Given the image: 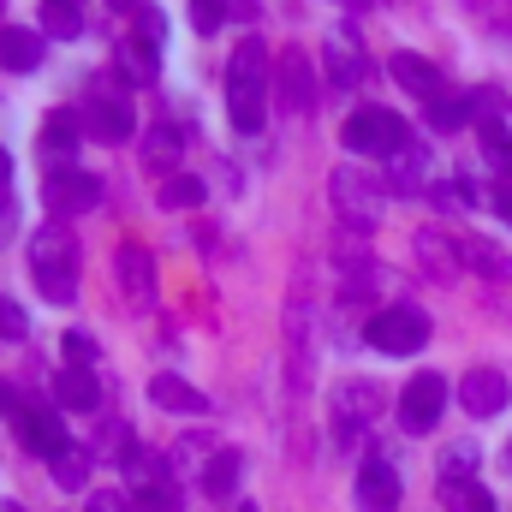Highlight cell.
<instances>
[{
  "instance_id": "6da1fadb",
  "label": "cell",
  "mask_w": 512,
  "mask_h": 512,
  "mask_svg": "<svg viewBox=\"0 0 512 512\" xmlns=\"http://www.w3.org/2000/svg\"><path fill=\"white\" fill-rule=\"evenodd\" d=\"M268 48H262V36H245L239 48H233V60H227V120L233 131H262L268 120Z\"/></svg>"
},
{
  "instance_id": "7a4b0ae2",
  "label": "cell",
  "mask_w": 512,
  "mask_h": 512,
  "mask_svg": "<svg viewBox=\"0 0 512 512\" xmlns=\"http://www.w3.org/2000/svg\"><path fill=\"white\" fill-rule=\"evenodd\" d=\"M30 274H36V292L48 304H72L78 292V239L66 233V221H48L30 233Z\"/></svg>"
},
{
  "instance_id": "3957f363",
  "label": "cell",
  "mask_w": 512,
  "mask_h": 512,
  "mask_svg": "<svg viewBox=\"0 0 512 512\" xmlns=\"http://www.w3.org/2000/svg\"><path fill=\"white\" fill-rule=\"evenodd\" d=\"M78 126H84V137H96V143H126L131 131H137L131 96L114 78H90V90L78 102Z\"/></svg>"
},
{
  "instance_id": "277c9868",
  "label": "cell",
  "mask_w": 512,
  "mask_h": 512,
  "mask_svg": "<svg viewBox=\"0 0 512 512\" xmlns=\"http://www.w3.org/2000/svg\"><path fill=\"white\" fill-rule=\"evenodd\" d=\"M364 340H370L376 352H387V358H411V352L429 346V316H423L417 304H393L382 316H370Z\"/></svg>"
},
{
  "instance_id": "5b68a950",
  "label": "cell",
  "mask_w": 512,
  "mask_h": 512,
  "mask_svg": "<svg viewBox=\"0 0 512 512\" xmlns=\"http://www.w3.org/2000/svg\"><path fill=\"white\" fill-rule=\"evenodd\" d=\"M340 143H346L352 155H399V149H405V126H399V114H387V108H358V114L340 126Z\"/></svg>"
},
{
  "instance_id": "8992f818",
  "label": "cell",
  "mask_w": 512,
  "mask_h": 512,
  "mask_svg": "<svg viewBox=\"0 0 512 512\" xmlns=\"http://www.w3.org/2000/svg\"><path fill=\"white\" fill-rule=\"evenodd\" d=\"M441 411H447V376H435V370H417L405 393H399V423L411 429V435H429L435 423H441Z\"/></svg>"
},
{
  "instance_id": "52a82bcc",
  "label": "cell",
  "mask_w": 512,
  "mask_h": 512,
  "mask_svg": "<svg viewBox=\"0 0 512 512\" xmlns=\"http://www.w3.org/2000/svg\"><path fill=\"white\" fill-rule=\"evenodd\" d=\"M12 429H18V447L36 453V459H54V453L72 447V441H66V423H60L54 405H24V411H12Z\"/></svg>"
},
{
  "instance_id": "ba28073f",
  "label": "cell",
  "mask_w": 512,
  "mask_h": 512,
  "mask_svg": "<svg viewBox=\"0 0 512 512\" xmlns=\"http://www.w3.org/2000/svg\"><path fill=\"white\" fill-rule=\"evenodd\" d=\"M42 197L60 215H90V209H102V179L96 173H78V167H54L48 185H42Z\"/></svg>"
},
{
  "instance_id": "9c48e42d",
  "label": "cell",
  "mask_w": 512,
  "mask_h": 512,
  "mask_svg": "<svg viewBox=\"0 0 512 512\" xmlns=\"http://www.w3.org/2000/svg\"><path fill=\"white\" fill-rule=\"evenodd\" d=\"M310 66L316 60H304V48H286L280 54V66H274V78H280V90H274L280 114H310V102H316V72Z\"/></svg>"
},
{
  "instance_id": "30bf717a",
  "label": "cell",
  "mask_w": 512,
  "mask_h": 512,
  "mask_svg": "<svg viewBox=\"0 0 512 512\" xmlns=\"http://www.w3.org/2000/svg\"><path fill=\"white\" fill-rule=\"evenodd\" d=\"M334 203H340V215H346V221L376 227L387 197H382V185H370L364 173H352V167H346V173H334Z\"/></svg>"
},
{
  "instance_id": "8fae6325",
  "label": "cell",
  "mask_w": 512,
  "mask_h": 512,
  "mask_svg": "<svg viewBox=\"0 0 512 512\" xmlns=\"http://www.w3.org/2000/svg\"><path fill=\"white\" fill-rule=\"evenodd\" d=\"M387 72H393V84H399L405 96H417V102H429V108L441 102V84H447V78H441V66H435V60H423V54L399 48V54L387 60Z\"/></svg>"
},
{
  "instance_id": "7c38bea8",
  "label": "cell",
  "mask_w": 512,
  "mask_h": 512,
  "mask_svg": "<svg viewBox=\"0 0 512 512\" xmlns=\"http://www.w3.org/2000/svg\"><path fill=\"white\" fill-rule=\"evenodd\" d=\"M78 137H84V126H78V108H54V114H48V126H42V137H36V149H42L48 173H54V167H72Z\"/></svg>"
},
{
  "instance_id": "4fadbf2b",
  "label": "cell",
  "mask_w": 512,
  "mask_h": 512,
  "mask_svg": "<svg viewBox=\"0 0 512 512\" xmlns=\"http://www.w3.org/2000/svg\"><path fill=\"white\" fill-rule=\"evenodd\" d=\"M399 495H405V489H399V471L387 465L382 453H370L364 471H358V501H364V512H393Z\"/></svg>"
},
{
  "instance_id": "5bb4252c",
  "label": "cell",
  "mask_w": 512,
  "mask_h": 512,
  "mask_svg": "<svg viewBox=\"0 0 512 512\" xmlns=\"http://www.w3.org/2000/svg\"><path fill=\"white\" fill-rule=\"evenodd\" d=\"M512 387L501 370H471L465 382H459V405L471 411V417H495V411H507Z\"/></svg>"
},
{
  "instance_id": "9a60e30c",
  "label": "cell",
  "mask_w": 512,
  "mask_h": 512,
  "mask_svg": "<svg viewBox=\"0 0 512 512\" xmlns=\"http://www.w3.org/2000/svg\"><path fill=\"white\" fill-rule=\"evenodd\" d=\"M411 251L423 256V268H429L435 280H453V274L465 268V251H459V239H447L441 227H423V233L411 239Z\"/></svg>"
},
{
  "instance_id": "2e32d148",
  "label": "cell",
  "mask_w": 512,
  "mask_h": 512,
  "mask_svg": "<svg viewBox=\"0 0 512 512\" xmlns=\"http://www.w3.org/2000/svg\"><path fill=\"white\" fill-rule=\"evenodd\" d=\"M0 66H6V72H18V78H24V72H36V66H42V36H36V30L6 24V30H0Z\"/></svg>"
},
{
  "instance_id": "e0dca14e",
  "label": "cell",
  "mask_w": 512,
  "mask_h": 512,
  "mask_svg": "<svg viewBox=\"0 0 512 512\" xmlns=\"http://www.w3.org/2000/svg\"><path fill=\"white\" fill-rule=\"evenodd\" d=\"M239 471H245V453H239V447H215L209 465H203V495H209V501L233 495V489H239Z\"/></svg>"
},
{
  "instance_id": "ac0fdd59",
  "label": "cell",
  "mask_w": 512,
  "mask_h": 512,
  "mask_svg": "<svg viewBox=\"0 0 512 512\" xmlns=\"http://www.w3.org/2000/svg\"><path fill=\"white\" fill-rule=\"evenodd\" d=\"M54 399H60L66 411H96V405H102V387H96L90 370H66V364H60V376H54Z\"/></svg>"
},
{
  "instance_id": "d6986e66",
  "label": "cell",
  "mask_w": 512,
  "mask_h": 512,
  "mask_svg": "<svg viewBox=\"0 0 512 512\" xmlns=\"http://www.w3.org/2000/svg\"><path fill=\"white\" fill-rule=\"evenodd\" d=\"M179 143H185V131L173 126V120H161V126L143 137V161H149L161 179H173V167H179Z\"/></svg>"
},
{
  "instance_id": "ffe728a7",
  "label": "cell",
  "mask_w": 512,
  "mask_h": 512,
  "mask_svg": "<svg viewBox=\"0 0 512 512\" xmlns=\"http://www.w3.org/2000/svg\"><path fill=\"white\" fill-rule=\"evenodd\" d=\"M114 262H120V280H126L131 304H149V298H155V268H149V251H143V245H126Z\"/></svg>"
},
{
  "instance_id": "44dd1931",
  "label": "cell",
  "mask_w": 512,
  "mask_h": 512,
  "mask_svg": "<svg viewBox=\"0 0 512 512\" xmlns=\"http://www.w3.org/2000/svg\"><path fill=\"white\" fill-rule=\"evenodd\" d=\"M149 399H155L161 411H185V417L209 411V399H203L191 382H179V376H155V382H149Z\"/></svg>"
},
{
  "instance_id": "7402d4cb",
  "label": "cell",
  "mask_w": 512,
  "mask_h": 512,
  "mask_svg": "<svg viewBox=\"0 0 512 512\" xmlns=\"http://www.w3.org/2000/svg\"><path fill=\"white\" fill-rule=\"evenodd\" d=\"M477 137H483V155H489V167H495L501 179H512V137H507V120H501V114H483V120H477Z\"/></svg>"
},
{
  "instance_id": "603a6c76",
  "label": "cell",
  "mask_w": 512,
  "mask_h": 512,
  "mask_svg": "<svg viewBox=\"0 0 512 512\" xmlns=\"http://www.w3.org/2000/svg\"><path fill=\"white\" fill-rule=\"evenodd\" d=\"M459 251L465 262L477 268V274H489V280H512V256L501 245H489V239H459Z\"/></svg>"
},
{
  "instance_id": "cb8c5ba5",
  "label": "cell",
  "mask_w": 512,
  "mask_h": 512,
  "mask_svg": "<svg viewBox=\"0 0 512 512\" xmlns=\"http://www.w3.org/2000/svg\"><path fill=\"white\" fill-rule=\"evenodd\" d=\"M114 60H120V78H126V84H149V78H155V48L137 42V36H126V42L114 48Z\"/></svg>"
},
{
  "instance_id": "d4e9b609",
  "label": "cell",
  "mask_w": 512,
  "mask_h": 512,
  "mask_svg": "<svg viewBox=\"0 0 512 512\" xmlns=\"http://www.w3.org/2000/svg\"><path fill=\"white\" fill-rule=\"evenodd\" d=\"M161 209H197L203 197H209V185L203 179H191V173H173V179H161Z\"/></svg>"
},
{
  "instance_id": "484cf974",
  "label": "cell",
  "mask_w": 512,
  "mask_h": 512,
  "mask_svg": "<svg viewBox=\"0 0 512 512\" xmlns=\"http://www.w3.org/2000/svg\"><path fill=\"white\" fill-rule=\"evenodd\" d=\"M483 96H441L435 108H429V126L435 131H459V126H471V108H477Z\"/></svg>"
},
{
  "instance_id": "4316f807",
  "label": "cell",
  "mask_w": 512,
  "mask_h": 512,
  "mask_svg": "<svg viewBox=\"0 0 512 512\" xmlns=\"http://www.w3.org/2000/svg\"><path fill=\"white\" fill-rule=\"evenodd\" d=\"M48 465H54V483H60V489H84V477H90V453H84L78 441H72L66 453H54Z\"/></svg>"
},
{
  "instance_id": "83f0119b",
  "label": "cell",
  "mask_w": 512,
  "mask_h": 512,
  "mask_svg": "<svg viewBox=\"0 0 512 512\" xmlns=\"http://www.w3.org/2000/svg\"><path fill=\"white\" fill-rule=\"evenodd\" d=\"M471 471H477V447L471 441H453L441 453V483H471Z\"/></svg>"
},
{
  "instance_id": "f1b7e54d",
  "label": "cell",
  "mask_w": 512,
  "mask_h": 512,
  "mask_svg": "<svg viewBox=\"0 0 512 512\" xmlns=\"http://www.w3.org/2000/svg\"><path fill=\"white\" fill-rule=\"evenodd\" d=\"M340 411H346V417H376V411H382V393H376L370 382H346Z\"/></svg>"
},
{
  "instance_id": "f546056e",
  "label": "cell",
  "mask_w": 512,
  "mask_h": 512,
  "mask_svg": "<svg viewBox=\"0 0 512 512\" xmlns=\"http://www.w3.org/2000/svg\"><path fill=\"white\" fill-rule=\"evenodd\" d=\"M441 501H453L459 512H495V501L477 483H441Z\"/></svg>"
},
{
  "instance_id": "4dcf8cb0",
  "label": "cell",
  "mask_w": 512,
  "mask_h": 512,
  "mask_svg": "<svg viewBox=\"0 0 512 512\" xmlns=\"http://www.w3.org/2000/svg\"><path fill=\"white\" fill-rule=\"evenodd\" d=\"M137 512H185V501H179V489L161 477V483H149V489L137 495Z\"/></svg>"
},
{
  "instance_id": "1f68e13d",
  "label": "cell",
  "mask_w": 512,
  "mask_h": 512,
  "mask_svg": "<svg viewBox=\"0 0 512 512\" xmlns=\"http://www.w3.org/2000/svg\"><path fill=\"white\" fill-rule=\"evenodd\" d=\"M328 66H334V78H340V84H358V78H364V66H358V48H346L340 36L328 42Z\"/></svg>"
},
{
  "instance_id": "d6a6232c",
  "label": "cell",
  "mask_w": 512,
  "mask_h": 512,
  "mask_svg": "<svg viewBox=\"0 0 512 512\" xmlns=\"http://www.w3.org/2000/svg\"><path fill=\"white\" fill-rule=\"evenodd\" d=\"M42 30H48V36H66V42H72V36L84 30V18H78V6H48V12H42Z\"/></svg>"
},
{
  "instance_id": "836d02e7",
  "label": "cell",
  "mask_w": 512,
  "mask_h": 512,
  "mask_svg": "<svg viewBox=\"0 0 512 512\" xmlns=\"http://www.w3.org/2000/svg\"><path fill=\"white\" fill-rule=\"evenodd\" d=\"M191 24H197V36H215L227 24V0H191Z\"/></svg>"
},
{
  "instance_id": "e575fe53",
  "label": "cell",
  "mask_w": 512,
  "mask_h": 512,
  "mask_svg": "<svg viewBox=\"0 0 512 512\" xmlns=\"http://www.w3.org/2000/svg\"><path fill=\"white\" fill-rule=\"evenodd\" d=\"M137 42H149L155 54H161V42H167V24H161V12L155 6H137V30H131Z\"/></svg>"
},
{
  "instance_id": "d590c367",
  "label": "cell",
  "mask_w": 512,
  "mask_h": 512,
  "mask_svg": "<svg viewBox=\"0 0 512 512\" xmlns=\"http://www.w3.org/2000/svg\"><path fill=\"white\" fill-rule=\"evenodd\" d=\"M60 352H66V370H90V364H96V340H90V334H66Z\"/></svg>"
},
{
  "instance_id": "8d00e7d4",
  "label": "cell",
  "mask_w": 512,
  "mask_h": 512,
  "mask_svg": "<svg viewBox=\"0 0 512 512\" xmlns=\"http://www.w3.org/2000/svg\"><path fill=\"white\" fill-rule=\"evenodd\" d=\"M24 334H30V316L12 298H0V340H24Z\"/></svg>"
},
{
  "instance_id": "74e56055",
  "label": "cell",
  "mask_w": 512,
  "mask_h": 512,
  "mask_svg": "<svg viewBox=\"0 0 512 512\" xmlns=\"http://www.w3.org/2000/svg\"><path fill=\"white\" fill-rule=\"evenodd\" d=\"M393 179H399V191H411V185L423 179V155H417V149H399V161H393Z\"/></svg>"
},
{
  "instance_id": "f35d334b",
  "label": "cell",
  "mask_w": 512,
  "mask_h": 512,
  "mask_svg": "<svg viewBox=\"0 0 512 512\" xmlns=\"http://www.w3.org/2000/svg\"><path fill=\"white\" fill-rule=\"evenodd\" d=\"M84 512H131V501L120 495V489H96V495H90V507H84Z\"/></svg>"
},
{
  "instance_id": "ab89813d",
  "label": "cell",
  "mask_w": 512,
  "mask_h": 512,
  "mask_svg": "<svg viewBox=\"0 0 512 512\" xmlns=\"http://www.w3.org/2000/svg\"><path fill=\"white\" fill-rule=\"evenodd\" d=\"M209 441L203 435H185V441H173V465H197V453H203Z\"/></svg>"
},
{
  "instance_id": "60d3db41",
  "label": "cell",
  "mask_w": 512,
  "mask_h": 512,
  "mask_svg": "<svg viewBox=\"0 0 512 512\" xmlns=\"http://www.w3.org/2000/svg\"><path fill=\"white\" fill-rule=\"evenodd\" d=\"M495 209H501V221H512V191H495Z\"/></svg>"
},
{
  "instance_id": "b9f144b4",
  "label": "cell",
  "mask_w": 512,
  "mask_h": 512,
  "mask_svg": "<svg viewBox=\"0 0 512 512\" xmlns=\"http://www.w3.org/2000/svg\"><path fill=\"white\" fill-rule=\"evenodd\" d=\"M6 179H12V155L0 149V185H6Z\"/></svg>"
},
{
  "instance_id": "7bdbcfd3",
  "label": "cell",
  "mask_w": 512,
  "mask_h": 512,
  "mask_svg": "<svg viewBox=\"0 0 512 512\" xmlns=\"http://www.w3.org/2000/svg\"><path fill=\"white\" fill-rule=\"evenodd\" d=\"M108 6H114V12H137V6H143V0H108Z\"/></svg>"
},
{
  "instance_id": "ee69618b",
  "label": "cell",
  "mask_w": 512,
  "mask_h": 512,
  "mask_svg": "<svg viewBox=\"0 0 512 512\" xmlns=\"http://www.w3.org/2000/svg\"><path fill=\"white\" fill-rule=\"evenodd\" d=\"M6 405H12V387L0 382V411H6Z\"/></svg>"
},
{
  "instance_id": "f6af8a7d",
  "label": "cell",
  "mask_w": 512,
  "mask_h": 512,
  "mask_svg": "<svg viewBox=\"0 0 512 512\" xmlns=\"http://www.w3.org/2000/svg\"><path fill=\"white\" fill-rule=\"evenodd\" d=\"M48 6H72V0H48Z\"/></svg>"
},
{
  "instance_id": "bcb514c9",
  "label": "cell",
  "mask_w": 512,
  "mask_h": 512,
  "mask_svg": "<svg viewBox=\"0 0 512 512\" xmlns=\"http://www.w3.org/2000/svg\"><path fill=\"white\" fill-rule=\"evenodd\" d=\"M346 6H364V0H346Z\"/></svg>"
},
{
  "instance_id": "7dc6e473",
  "label": "cell",
  "mask_w": 512,
  "mask_h": 512,
  "mask_svg": "<svg viewBox=\"0 0 512 512\" xmlns=\"http://www.w3.org/2000/svg\"><path fill=\"white\" fill-rule=\"evenodd\" d=\"M0 512H18V507H0Z\"/></svg>"
},
{
  "instance_id": "c3c4849f",
  "label": "cell",
  "mask_w": 512,
  "mask_h": 512,
  "mask_svg": "<svg viewBox=\"0 0 512 512\" xmlns=\"http://www.w3.org/2000/svg\"><path fill=\"white\" fill-rule=\"evenodd\" d=\"M239 512H256V507H239Z\"/></svg>"
},
{
  "instance_id": "681fc988",
  "label": "cell",
  "mask_w": 512,
  "mask_h": 512,
  "mask_svg": "<svg viewBox=\"0 0 512 512\" xmlns=\"http://www.w3.org/2000/svg\"><path fill=\"white\" fill-rule=\"evenodd\" d=\"M0 6H6V0H0Z\"/></svg>"
},
{
  "instance_id": "f907efd6",
  "label": "cell",
  "mask_w": 512,
  "mask_h": 512,
  "mask_svg": "<svg viewBox=\"0 0 512 512\" xmlns=\"http://www.w3.org/2000/svg\"><path fill=\"white\" fill-rule=\"evenodd\" d=\"M507 447H512V441H507Z\"/></svg>"
}]
</instances>
